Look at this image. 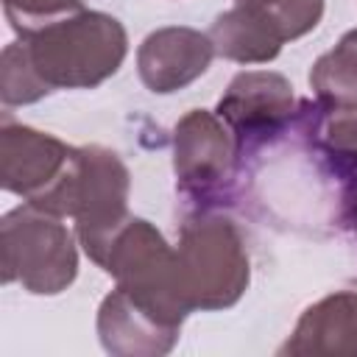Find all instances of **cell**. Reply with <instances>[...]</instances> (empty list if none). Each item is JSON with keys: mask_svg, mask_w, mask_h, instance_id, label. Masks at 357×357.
<instances>
[{"mask_svg": "<svg viewBox=\"0 0 357 357\" xmlns=\"http://www.w3.org/2000/svg\"><path fill=\"white\" fill-rule=\"evenodd\" d=\"M3 11L17 36H31L64 17L84 11V0H3Z\"/></svg>", "mask_w": 357, "mask_h": 357, "instance_id": "15", "label": "cell"}, {"mask_svg": "<svg viewBox=\"0 0 357 357\" xmlns=\"http://www.w3.org/2000/svg\"><path fill=\"white\" fill-rule=\"evenodd\" d=\"M100 268L117 282L114 287L126 290L137 304L170 326L181 329L184 318L192 312L181 296L176 248L145 218H128L123 223Z\"/></svg>", "mask_w": 357, "mask_h": 357, "instance_id": "5", "label": "cell"}, {"mask_svg": "<svg viewBox=\"0 0 357 357\" xmlns=\"http://www.w3.org/2000/svg\"><path fill=\"white\" fill-rule=\"evenodd\" d=\"M176 271L190 310H229L251 282V259L237 223L220 212L201 209L181 223Z\"/></svg>", "mask_w": 357, "mask_h": 357, "instance_id": "2", "label": "cell"}, {"mask_svg": "<svg viewBox=\"0 0 357 357\" xmlns=\"http://www.w3.org/2000/svg\"><path fill=\"white\" fill-rule=\"evenodd\" d=\"M215 59L209 33L187 25L151 31L137 47V73L153 95H170L198 81Z\"/></svg>", "mask_w": 357, "mask_h": 357, "instance_id": "9", "label": "cell"}, {"mask_svg": "<svg viewBox=\"0 0 357 357\" xmlns=\"http://www.w3.org/2000/svg\"><path fill=\"white\" fill-rule=\"evenodd\" d=\"M273 0H237V6H271Z\"/></svg>", "mask_w": 357, "mask_h": 357, "instance_id": "18", "label": "cell"}, {"mask_svg": "<svg viewBox=\"0 0 357 357\" xmlns=\"http://www.w3.org/2000/svg\"><path fill=\"white\" fill-rule=\"evenodd\" d=\"M310 86L318 106L329 112H357V28L346 31L332 50L315 59Z\"/></svg>", "mask_w": 357, "mask_h": 357, "instance_id": "14", "label": "cell"}, {"mask_svg": "<svg viewBox=\"0 0 357 357\" xmlns=\"http://www.w3.org/2000/svg\"><path fill=\"white\" fill-rule=\"evenodd\" d=\"M343 220L357 237V184L343 187Z\"/></svg>", "mask_w": 357, "mask_h": 357, "instance_id": "17", "label": "cell"}, {"mask_svg": "<svg viewBox=\"0 0 357 357\" xmlns=\"http://www.w3.org/2000/svg\"><path fill=\"white\" fill-rule=\"evenodd\" d=\"M3 282L33 296H59L78 276V251L64 218L33 204L14 206L0 220Z\"/></svg>", "mask_w": 357, "mask_h": 357, "instance_id": "4", "label": "cell"}, {"mask_svg": "<svg viewBox=\"0 0 357 357\" xmlns=\"http://www.w3.org/2000/svg\"><path fill=\"white\" fill-rule=\"evenodd\" d=\"M128 192L131 173L114 151L103 145L78 148L73 173L56 195L50 212L59 218H73L75 237L98 268L103 265L114 234L131 218Z\"/></svg>", "mask_w": 357, "mask_h": 357, "instance_id": "3", "label": "cell"}, {"mask_svg": "<svg viewBox=\"0 0 357 357\" xmlns=\"http://www.w3.org/2000/svg\"><path fill=\"white\" fill-rule=\"evenodd\" d=\"M298 126L310 139V148L318 151L326 170L343 184H357V112H329L301 100Z\"/></svg>", "mask_w": 357, "mask_h": 357, "instance_id": "13", "label": "cell"}, {"mask_svg": "<svg viewBox=\"0 0 357 357\" xmlns=\"http://www.w3.org/2000/svg\"><path fill=\"white\" fill-rule=\"evenodd\" d=\"M75 153L78 148L59 137L14 123L6 114L0 128V184L28 204H39L70 173Z\"/></svg>", "mask_w": 357, "mask_h": 357, "instance_id": "8", "label": "cell"}, {"mask_svg": "<svg viewBox=\"0 0 357 357\" xmlns=\"http://www.w3.org/2000/svg\"><path fill=\"white\" fill-rule=\"evenodd\" d=\"M279 354L357 357V293L337 290L307 307Z\"/></svg>", "mask_w": 357, "mask_h": 357, "instance_id": "11", "label": "cell"}, {"mask_svg": "<svg viewBox=\"0 0 357 357\" xmlns=\"http://www.w3.org/2000/svg\"><path fill=\"white\" fill-rule=\"evenodd\" d=\"M293 84L273 70H243L220 95L215 114L229 126L240 153H251L279 137L296 120Z\"/></svg>", "mask_w": 357, "mask_h": 357, "instance_id": "7", "label": "cell"}, {"mask_svg": "<svg viewBox=\"0 0 357 357\" xmlns=\"http://www.w3.org/2000/svg\"><path fill=\"white\" fill-rule=\"evenodd\" d=\"M262 8L273 17L284 42L301 39L304 33L315 31V25L324 17V0H273L271 6Z\"/></svg>", "mask_w": 357, "mask_h": 357, "instance_id": "16", "label": "cell"}, {"mask_svg": "<svg viewBox=\"0 0 357 357\" xmlns=\"http://www.w3.org/2000/svg\"><path fill=\"white\" fill-rule=\"evenodd\" d=\"M215 56L237 64H268L282 53L284 36L262 6H234L209 25Z\"/></svg>", "mask_w": 357, "mask_h": 357, "instance_id": "12", "label": "cell"}, {"mask_svg": "<svg viewBox=\"0 0 357 357\" xmlns=\"http://www.w3.org/2000/svg\"><path fill=\"white\" fill-rule=\"evenodd\" d=\"M128 33L103 11H78L31 36H20L0 56L3 106H28L56 89H95L126 61Z\"/></svg>", "mask_w": 357, "mask_h": 357, "instance_id": "1", "label": "cell"}, {"mask_svg": "<svg viewBox=\"0 0 357 357\" xmlns=\"http://www.w3.org/2000/svg\"><path fill=\"white\" fill-rule=\"evenodd\" d=\"M240 148L229 126L209 109H190L173 128V173L178 192L209 209L234 181Z\"/></svg>", "mask_w": 357, "mask_h": 357, "instance_id": "6", "label": "cell"}, {"mask_svg": "<svg viewBox=\"0 0 357 357\" xmlns=\"http://www.w3.org/2000/svg\"><path fill=\"white\" fill-rule=\"evenodd\" d=\"M95 326L100 346L114 357H162L173 351L181 332L137 304L120 287L100 301Z\"/></svg>", "mask_w": 357, "mask_h": 357, "instance_id": "10", "label": "cell"}]
</instances>
